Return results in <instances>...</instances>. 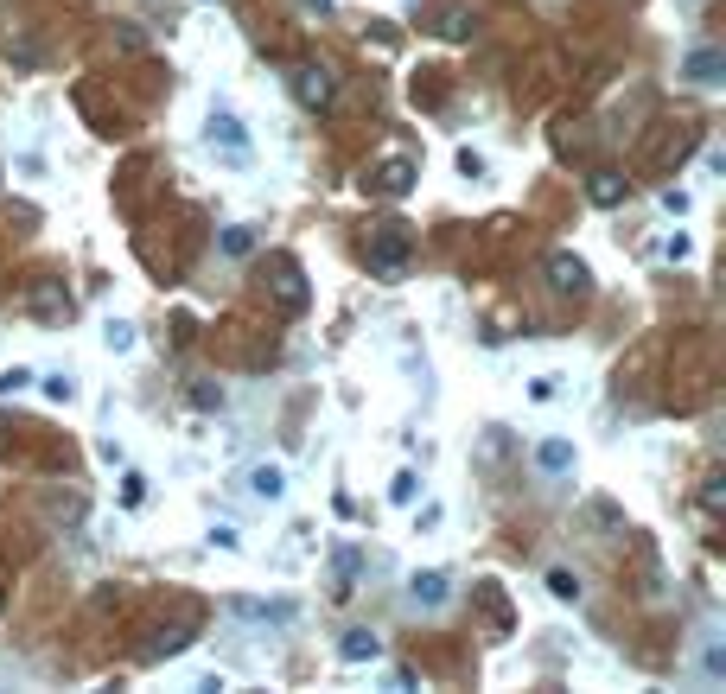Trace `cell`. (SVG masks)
<instances>
[{
  "label": "cell",
  "mask_w": 726,
  "mask_h": 694,
  "mask_svg": "<svg viewBox=\"0 0 726 694\" xmlns=\"http://www.w3.org/2000/svg\"><path fill=\"white\" fill-rule=\"evenodd\" d=\"M236 612L255 618V624H293V618H300V605H293V599H236Z\"/></svg>",
  "instance_id": "cell-10"
},
{
  "label": "cell",
  "mask_w": 726,
  "mask_h": 694,
  "mask_svg": "<svg viewBox=\"0 0 726 694\" xmlns=\"http://www.w3.org/2000/svg\"><path fill=\"white\" fill-rule=\"evenodd\" d=\"M287 83H293V102L313 109V115H325V109H332V96H338V77L325 71V64H293Z\"/></svg>",
  "instance_id": "cell-2"
},
{
  "label": "cell",
  "mask_w": 726,
  "mask_h": 694,
  "mask_svg": "<svg viewBox=\"0 0 726 694\" xmlns=\"http://www.w3.org/2000/svg\"><path fill=\"white\" fill-rule=\"evenodd\" d=\"M414 179H421V172H414V160H402V153H389V160L376 166V172H370L363 185H370L376 198H408V192H414Z\"/></svg>",
  "instance_id": "cell-4"
},
{
  "label": "cell",
  "mask_w": 726,
  "mask_h": 694,
  "mask_svg": "<svg viewBox=\"0 0 726 694\" xmlns=\"http://www.w3.org/2000/svg\"><path fill=\"white\" fill-rule=\"evenodd\" d=\"M446 599H453V580H446L440 567H427V574L408 580V605H414V612H440Z\"/></svg>",
  "instance_id": "cell-6"
},
{
  "label": "cell",
  "mask_w": 726,
  "mask_h": 694,
  "mask_svg": "<svg viewBox=\"0 0 726 694\" xmlns=\"http://www.w3.org/2000/svg\"><path fill=\"white\" fill-rule=\"evenodd\" d=\"M701 503H707V510H720V503H726V478H720V472H707V484H701Z\"/></svg>",
  "instance_id": "cell-25"
},
{
  "label": "cell",
  "mask_w": 726,
  "mask_h": 694,
  "mask_svg": "<svg viewBox=\"0 0 726 694\" xmlns=\"http://www.w3.org/2000/svg\"><path fill=\"white\" fill-rule=\"evenodd\" d=\"M217 249H223V255H230V262H242V255H249V249H255V230H249V223H230V230H223V236H217Z\"/></svg>",
  "instance_id": "cell-19"
},
{
  "label": "cell",
  "mask_w": 726,
  "mask_h": 694,
  "mask_svg": "<svg viewBox=\"0 0 726 694\" xmlns=\"http://www.w3.org/2000/svg\"><path fill=\"white\" fill-rule=\"evenodd\" d=\"M192 408H223V383H192Z\"/></svg>",
  "instance_id": "cell-23"
},
{
  "label": "cell",
  "mask_w": 726,
  "mask_h": 694,
  "mask_svg": "<svg viewBox=\"0 0 726 694\" xmlns=\"http://www.w3.org/2000/svg\"><path fill=\"white\" fill-rule=\"evenodd\" d=\"M102 344H109V351H134V325L109 319V325H102Z\"/></svg>",
  "instance_id": "cell-22"
},
{
  "label": "cell",
  "mask_w": 726,
  "mask_h": 694,
  "mask_svg": "<svg viewBox=\"0 0 726 694\" xmlns=\"http://www.w3.org/2000/svg\"><path fill=\"white\" fill-rule=\"evenodd\" d=\"M548 287H555L561 300H586V293H593V274H586V262L574 249H555L548 255Z\"/></svg>",
  "instance_id": "cell-3"
},
{
  "label": "cell",
  "mask_w": 726,
  "mask_h": 694,
  "mask_svg": "<svg viewBox=\"0 0 726 694\" xmlns=\"http://www.w3.org/2000/svg\"><path fill=\"white\" fill-rule=\"evenodd\" d=\"M370 274H383V281H402V268H408V255H414V236L402 230V223H376L370 230Z\"/></svg>",
  "instance_id": "cell-1"
},
{
  "label": "cell",
  "mask_w": 726,
  "mask_h": 694,
  "mask_svg": "<svg viewBox=\"0 0 726 694\" xmlns=\"http://www.w3.org/2000/svg\"><path fill=\"white\" fill-rule=\"evenodd\" d=\"M45 395H51V402H71V395H77V383H71V376H45Z\"/></svg>",
  "instance_id": "cell-27"
},
{
  "label": "cell",
  "mask_w": 726,
  "mask_h": 694,
  "mask_svg": "<svg viewBox=\"0 0 726 694\" xmlns=\"http://www.w3.org/2000/svg\"><path fill=\"white\" fill-rule=\"evenodd\" d=\"M472 599L484 605V618H491V624H497V631H510V605H504V593H497V586H491V580H478V586H472Z\"/></svg>",
  "instance_id": "cell-18"
},
{
  "label": "cell",
  "mask_w": 726,
  "mask_h": 694,
  "mask_svg": "<svg viewBox=\"0 0 726 694\" xmlns=\"http://www.w3.org/2000/svg\"><path fill=\"white\" fill-rule=\"evenodd\" d=\"M682 77H688V83H701V90L726 83V51H720V45H695V51L682 58Z\"/></svg>",
  "instance_id": "cell-5"
},
{
  "label": "cell",
  "mask_w": 726,
  "mask_h": 694,
  "mask_svg": "<svg viewBox=\"0 0 726 694\" xmlns=\"http://www.w3.org/2000/svg\"><path fill=\"white\" fill-rule=\"evenodd\" d=\"M211 147H223L230 160H242V153H249V134H242L236 115H211Z\"/></svg>",
  "instance_id": "cell-14"
},
{
  "label": "cell",
  "mask_w": 726,
  "mask_h": 694,
  "mask_svg": "<svg viewBox=\"0 0 726 694\" xmlns=\"http://www.w3.org/2000/svg\"><path fill=\"white\" fill-rule=\"evenodd\" d=\"M625 192H631V179H618V172H586V198L599 204V211H618V204H625Z\"/></svg>",
  "instance_id": "cell-8"
},
{
  "label": "cell",
  "mask_w": 726,
  "mask_h": 694,
  "mask_svg": "<svg viewBox=\"0 0 726 694\" xmlns=\"http://www.w3.org/2000/svg\"><path fill=\"white\" fill-rule=\"evenodd\" d=\"M548 593L574 605V599H580V574H574V567H555V574H548Z\"/></svg>",
  "instance_id": "cell-20"
},
{
  "label": "cell",
  "mask_w": 726,
  "mask_h": 694,
  "mask_svg": "<svg viewBox=\"0 0 726 694\" xmlns=\"http://www.w3.org/2000/svg\"><path fill=\"white\" fill-rule=\"evenodd\" d=\"M357 567H363V554L351 542H338L332 548V599H351L357 593Z\"/></svg>",
  "instance_id": "cell-9"
},
{
  "label": "cell",
  "mask_w": 726,
  "mask_h": 694,
  "mask_svg": "<svg viewBox=\"0 0 726 694\" xmlns=\"http://www.w3.org/2000/svg\"><path fill=\"white\" fill-rule=\"evenodd\" d=\"M414 491H421V478H414V472H402V478L389 484V497H395V503H414Z\"/></svg>",
  "instance_id": "cell-28"
},
{
  "label": "cell",
  "mask_w": 726,
  "mask_h": 694,
  "mask_svg": "<svg viewBox=\"0 0 726 694\" xmlns=\"http://www.w3.org/2000/svg\"><path fill=\"white\" fill-rule=\"evenodd\" d=\"M274 306H281V312H306V281H300V268H281V274H274Z\"/></svg>",
  "instance_id": "cell-16"
},
{
  "label": "cell",
  "mask_w": 726,
  "mask_h": 694,
  "mask_svg": "<svg viewBox=\"0 0 726 694\" xmlns=\"http://www.w3.org/2000/svg\"><path fill=\"white\" fill-rule=\"evenodd\" d=\"M535 472L567 478V472H574V446H567V440H542V446H535Z\"/></svg>",
  "instance_id": "cell-15"
},
{
  "label": "cell",
  "mask_w": 726,
  "mask_h": 694,
  "mask_svg": "<svg viewBox=\"0 0 726 694\" xmlns=\"http://www.w3.org/2000/svg\"><path fill=\"white\" fill-rule=\"evenodd\" d=\"M434 32L446 45H459V39H472V7H459V0H446V7L434 13Z\"/></svg>",
  "instance_id": "cell-12"
},
{
  "label": "cell",
  "mask_w": 726,
  "mask_h": 694,
  "mask_svg": "<svg viewBox=\"0 0 726 694\" xmlns=\"http://www.w3.org/2000/svg\"><path fill=\"white\" fill-rule=\"evenodd\" d=\"M249 491L262 497V503H281V497H287V472H281V465H268V459L249 465Z\"/></svg>",
  "instance_id": "cell-13"
},
{
  "label": "cell",
  "mask_w": 726,
  "mask_h": 694,
  "mask_svg": "<svg viewBox=\"0 0 726 694\" xmlns=\"http://www.w3.org/2000/svg\"><path fill=\"white\" fill-rule=\"evenodd\" d=\"M141 497H147V478L128 472V484H121V503H141Z\"/></svg>",
  "instance_id": "cell-29"
},
{
  "label": "cell",
  "mask_w": 726,
  "mask_h": 694,
  "mask_svg": "<svg viewBox=\"0 0 726 694\" xmlns=\"http://www.w3.org/2000/svg\"><path fill=\"white\" fill-rule=\"evenodd\" d=\"M51 523H64V529L83 523V497H77V491H71V497H51Z\"/></svg>",
  "instance_id": "cell-21"
},
{
  "label": "cell",
  "mask_w": 726,
  "mask_h": 694,
  "mask_svg": "<svg viewBox=\"0 0 726 694\" xmlns=\"http://www.w3.org/2000/svg\"><path fill=\"white\" fill-rule=\"evenodd\" d=\"M26 306L39 312V319H64V312H71V287H64V281H32L26 287Z\"/></svg>",
  "instance_id": "cell-7"
},
{
  "label": "cell",
  "mask_w": 726,
  "mask_h": 694,
  "mask_svg": "<svg viewBox=\"0 0 726 694\" xmlns=\"http://www.w3.org/2000/svg\"><path fill=\"white\" fill-rule=\"evenodd\" d=\"M192 631H198L192 618H185V624H166V631H160V637L147 644V656H153V663H166V656H179L185 644H192Z\"/></svg>",
  "instance_id": "cell-17"
},
{
  "label": "cell",
  "mask_w": 726,
  "mask_h": 694,
  "mask_svg": "<svg viewBox=\"0 0 726 694\" xmlns=\"http://www.w3.org/2000/svg\"><path fill=\"white\" fill-rule=\"evenodd\" d=\"M306 7H313V13H332V0H306Z\"/></svg>",
  "instance_id": "cell-30"
},
{
  "label": "cell",
  "mask_w": 726,
  "mask_h": 694,
  "mask_svg": "<svg viewBox=\"0 0 726 694\" xmlns=\"http://www.w3.org/2000/svg\"><path fill=\"white\" fill-rule=\"evenodd\" d=\"M115 51H147V32L141 26H115Z\"/></svg>",
  "instance_id": "cell-24"
},
{
  "label": "cell",
  "mask_w": 726,
  "mask_h": 694,
  "mask_svg": "<svg viewBox=\"0 0 726 694\" xmlns=\"http://www.w3.org/2000/svg\"><path fill=\"white\" fill-rule=\"evenodd\" d=\"M26 383H32V370H20V363H13V370H7V376H0V402H7V395H20Z\"/></svg>",
  "instance_id": "cell-26"
},
{
  "label": "cell",
  "mask_w": 726,
  "mask_h": 694,
  "mask_svg": "<svg viewBox=\"0 0 726 694\" xmlns=\"http://www.w3.org/2000/svg\"><path fill=\"white\" fill-rule=\"evenodd\" d=\"M338 656H344V663H376V656H383V637L357 624V631H344V637H338Z\"/></svg>",
  "instance_id": "cell-11"
}]
</instances>
